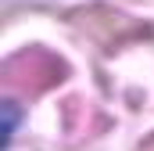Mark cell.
I'll return each instance as SVG.
<instances>
[{
    "mask_svg": "<svg viewBox=\"0 0 154 151\" xmlns=\"http://www.w3.org/2000/svg\"><path fill=\"white\" fill-rule=\"evenodd\" d=\"M68 22L75 25L82 36H90L97 47L104 50H118L133 40H147L151 36V25L118 11V7H108V4H86V7H75L68 14Z\"/></svg>",
    "mask_w": 154,
    "mask_h": 151,
    "instance_id": "6da1fadb",
    "label": "cell"
},
{
    "mask_svg": "<svg viewBox=\"0 0 154 151\" xmlns=\"http://www.w3.org/2000/svg\"><path fill=\"white\" fill-rule=\"evenodd\" d=\"M65 76H68V65L57 54H50L43 47H29V50H22V54L4 61L0 79L14 94H43V90L57 86Z\"/></svg>",
    "mask_w": 154,
    "mask_h": 151,
    "instance_id": "7a4b0ae2",
    "label": "cell"
},
{
    "mask_svg": "<svg viewBox=\"0 0 154 151\" xmlns=\"http://www.w3.org/2000/svg\"><path fill=\"white\" fill-rule=\"evenodd\" d=\"M4 112H7V126H4V144H11V133H14V108H11V104H4Z\"/></svg>",
    "mask_w": 154,
    "mask_h": 151,
    "instance_id": "3957f363",
    "label": "cell"
},
{
    "mask_svg": "<svg viewBox=\"0 0 154 151\" xmlns=\"http://www.w3.org/2000/svg\"><path fill=\"white\" fill-rule=\"evenodd\" d=\"M140 151H154V133L147 137V140H143V144H140Z\"/></svg>",
    "mask_w": 154,
    "mask_h": 151,
    "instance_id": "277c9868",
    "label": "cell"
}]
</instances>
